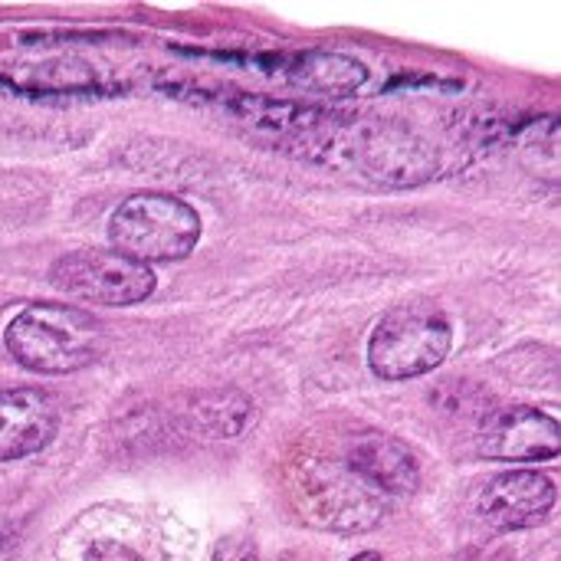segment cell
Segmentation results:
<instances>
[{"mask_svg": "<svg viewBox=\"0 0 561 561\" xmlns=\"http://www.w3.org/2000/svg\"><path fill=\"white\" fill-rule=\"evenodd\" d=\"M3 345L26 371L69 375L99 358L102 325L82 309L62 302H33L7 322Z\"/></svg>", "mask_w": 561, "mask_h": 561, "instance_id": "obj_1", "label": "cell"}, {"mask_svg": "<svg viewBox=\"0 0 561 561\" xmlns=\"http://www.w3.org/2000/svg\"><path fill=\"white\" fill-rule=\"evenodd\" d=\"M108 240L112 250L145 266L178 263L191 256L201 240V214L174 194L141 191L112 210Z\"/></svg>", "mask_w": 561, "mask_h": 561, "instance_id": "obj_2", "label": "cell"}, {"mask_svg": "<svg viewBox=\"0 0 561 561\" xmlns=\"http://www.w3.org/2000/svg\"><path fill=\"white\" fill-rule=\"evenodd\" d=\"M293 503L306 523L332 533L371 529L385 516V496L375 493L348 463L309 457L293 470Z\"/></svg>", "mask_w": 561, "mask_h": 561, "instance_id": "obj_3", "label": "cell"}, {"mask_svg": "<svg viewBox=\"0 0 561 561\" xmlns=\"http://www.w3.org/2000/svg\"><path fill=\"white\" fill-rule=\"evenodd\" d=\"M454 345V329L440 312L401 309L378 322L368 342V368L385 381H408L434 371Z\"/></svg>", "mask_w": 561, "mask_h": 561, "instance_id": "obj_4", "label": "cell"}, {"mask_svg": "<svg viewBox=\"0 0 561 561\" xmlns=\"http://www.w3.org/2000/svg\"><path fill=\"white\" fill-rule=\"evenodd\" d=\"M49 283L95 306H138L154 293V270L118 250H72L49 270Z\"/></svg>", "mask_w": 561, "mask_h": 561, "instance_id": "obj_5", "label": "cell"}, {"mask_svg": "<svg viewBox=\"0 0 561 561\" xmlns=\"http://www.w3.org/2000/svg\"><path fill=\"white\" fill-rule=\"evenodd\" d=\"M556 500H559V490L546 473L510 470L483 486L477 500V513L493 533H516L546 519Z\"/></svg>", "mask_w": 561, "mask_h": 561, "instance_id": "obj_6", "label": "cell"}, {"mask_svg": "<svg viewBox=\"0 0 561 561\" xmlns=\"http://www.w3.org/2000/svg\"><path fill=\"white\" fill-rule=\"evenodd\" d=\"M240 62L260 69L266 76H279L293 85H302L312 92H329V95H348L368 82V69L345 53H322V49L256 53V56H243Z\"/></svg>", "mask_w": 561, "mask_h": 561, "instance_id": "obj_7", "label": "cell"}, {"mask_svg": "<svg viewBox=\"0 0 561 561\" xmlns=\"http://www.w3.org/2000/svg\"><path fill=\"white\" fill-rule=\"evenodd\" d=\"M559 444V421L526 404L496 411L480 431V454L486 460H552Z\"/></svg>", "mask_w": 561, "mask_h": 561, "instance_id": "obj_8", "label": "cell"}, {"mask_svg": "<svg viewBox=\"0 0 561 561\" xmlns=\"http://www.w3.org/2000/svg\"><path fill=\"white\" fill-rule=\"evenodd\" d=\"M59 408L39 388L0 391V463L39 454L56 440Z\"/></svg>", "mask_w": 561, "mask_h": 561, "instance_id": "obj_9", "label": "cell"}, {"mask_svg": "<svg viewBox=\"0 0 561 561\" xmlns=\"http://www.w3.org/2000/svg\"><path fill=\"white\" fill-rule=\"evenodd\" d=\"M348 470L381 496H411L417 490L414 454L388 434L368 431L348 450Z\"/></svg>", "mask_w": 561, "mask_h": 561, "instance_id": "obj_10", "label": "cell"}, {"mask_svg": "<svg viewBox=\"0 0 561 561\" xmlns=\"http://www.w3.org/2000/svg\"><path fill=\"white\" fill-rule=\"evenodd\" d=\"M210 561H260V556H256V546L247 536H224L214 546Z\"/></svg>", "mask_w": 561, "mask_h": 561, "instance_id": "obj_11", "label": "cell"}, {"mask_svg": "<svg viewBox=\"0 0 561 561\" xmlns=\"http://www.w3.org/2000/svg\"><path fill=\"white\" fill-rule=\"evenodd\" d=\"M82 561H141V556L135 549L115 542V539H99L85 549Z\"/></svg>", "mask_w": 561, "mask_h": 561, "instance_id": "obj_12", "label": "cell"}, {"mask_svg": "<svg viewBox=\"0 0 561 561\" xmlns=\"http://www.w3.org/2000/svg\"><path fill=\"white\" fill-rule=\"evenodd\" d=\"M352 561H385L378 552H362V556H355Z\"/></svg>", "mask_w": 561, "mask_h": 561, "instance_id": "obj_13", "label": "cell"}, {"mask_svg": "<svg viewBox=\"0 0 561 561\" xmlns=\"http://www.w3.org/2000/svg\"><path fill=\"white\" fill-rule=\"evenodd\" d=\"M279 561H299V559H279Z\"/></svg>", "mask_w": 561, "mask_h": 561, "instance_id": "obj_14", "label": "cell"}]
</instances>
